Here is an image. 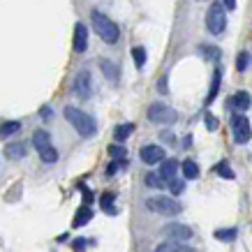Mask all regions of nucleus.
<instances>
[{
  "label": "nucleus",
  "instance_id": "obj_1",
  "mask_svg": "<svg viewBox=\"0 0 252 252\" xmlns=\"http://www.w3.org/2000/svg\"><path fill=\"white\" fill-rule=\"evenodd\" d=\"M63 114H65L67 123L79 132V134H81V137H93V134L97 132V123H95V118H93L91 114L81 111V109L65 107V109H63Z\"/></svg>",
  "mask_w": 252,
  "mask_h": 252
},
{
  "label": "nucleus",
  "instance_id": "obj_19",
  "mask_svg": "<svg viewBox=\"0 0 252 252\" xmlns=\"http://www.w3.org/2000/svg\"><path fill=\"white\" fill-rule=\"evenodd\" d=\"M116 197L111 194V192H104L102 197H99V206H102V211L107 215H116Z\"/></svg>",
  "mask_w": 252,
  "mask_h": 252
},
{
  "label": "nucleus",
  "instance_id": "obj_3",
  "mask_svg": "<svg viewBox=\"0 0 252 252\" xmlns=\"http://www.w3.org/2000/svg\"><path fill=\"white\" fill-rule=\"evenodd\" d=\"M32 146L37 148L39 158H42L46 164H54V162H58V151L54 148L51 137H49V132H46V130H37L35 134H32Z\"/></svg>",
  "mask_w": 252,
  "mask_h": 252
},
{
  "label": "nucleus",
  "instance_id": "obj_24",
  "mask_svg": "<svg viewBox=\"0 0 252 252\" xmlns=\"http://www.w3.org/2000/svg\"><path fill=\"white\" fill-rule=\"evenodd\" d=\"M215 174L218 176H222V178H236V174H234V169L229 167V162H218L215 164Z\"/></svg>",
  "mask_w": 252,
  "mask_h": 252
},
{
  "label": "nucleus",
  "instance_id": "obj_11",
  "mask_svg": "<svg viewBox=\"0 0 252 252\" xmlns=\"http://www.w3.org/2000/svg\"><path fill=\"white\" fill-rule=\"evenodd\" d=\"M250 104H252V97L245 91H238L236 95H231V97L227 99V107L234 109L236 114H241V111H245V109H250Z\"/></svg>",
  "mask_w": 252,
  "mask_h": 252
},
{
  "label": "nucleus",
  "instance_id": "obj_9",
  "mask_svg": "<svg viewBox=\"0 0 252 252\" xmlns=\"http://www.w3.org/2000/svg\"><path fill=\"white\" fill-rule=\"evenodd\" d=\"M162 234H164L169 241H181V243H185V241H190L192 238V229L188 227V224H181V222H171V224H167V227L162 229Z\"/></svg>",
  "mask_w": 252,
  "mask_h": 252
},
{
  "label": "nucleus",
  "instance_id": "obj_29",
  "mask_svg": "<svg viewBox=\"0 0 252 252\" xmlns=\"http://www.w3.org/2000/svg\"><path fill=\"white\" fill-rule=\"evenodd\" d=\"M248 65H250V56L245 54V51H241V54H238V61H236V69L238 72H245Z\"/></svg>",
  "mask_w": 252,
  "mask_h": 252
},
{
  "label": "nucleus",
  "instance_id": "obj_31",
  "mask_svg": "<svg viewBox=\"0 0 252 252\" xmlns=\"http://www.w3.org/2000/svg\"><path fill=\"white\" fill-rule=\"evenodd\" d=\"M204 123H206V127H208L211 132L218 130V118H215L213 114H206V116H204Z\"/></svg>",
  "mask_w": 252,
  "mask_h": 252
},
{
  "label": "nucleus",
  "instance_id": "obj_27",
  "mask_svg": "<svg viewBox=\"0 0 252 252\" xmlns=\"http://www.w3.org/2000/svg\"><path fill=\"white\" fill-rule=\"evenodd\" d=\"M201 51L208 61H220V49L218 46H201Z\"/></svg>",
  "mask_w": 252,
  "mask_h": 252
},
{
  "label": "nucleus",
  "instance_id": "obj_7",
  "mask_svg": "<svg viewBox=\"0 0 252 252\" xmlns=\"http://www.w3.org/2000/svg\"><path fill=\"white\" fill-rule=\"evenodd\" d=\"M231 132H234V141L236 144H248L252 137L250 121L243 114H234V118H231Z\"/></svg>",
  "mask_w": 252,
  "mask_h": 252
},
{
  "label": "nucleus",
  "instance_id": "obj_14",
  "mask_svg": "<svg viewBox=\"0 0 252 252\" xmlns=\"http://www.w3.org/2000/svg\"><path fill=\"white\" fill-rule=\"evenodd\" d=\"M99 69H102V74H104V79H107V81H111V84H116V81H118V67H116L111 61H107V58H99Z\"/></svg>",
  "mask_w": 252,
  "mask_h": 252
},
{
  "label": "nucleus",
  "instance_id": "obj_2",
  "mask_svg": "<svg viewBox=\"0 0 252 252\" xmlns=\"http://www.w3.org/2000/svg\"><path fill=\"white\" fill-rule=\"evenodd\" d=\"M91 19H93V28H95V32L102 37V42H107V44H116V42H118L121 31H118V26H116L107 14H102V12H97V9H93Z\"/></svg>",
  "mask_w": 252,
  "mask_h": 252
},
{
  "label": "nucleus",
  "instance_id": "obj_35",
  "mask_svg": "<svg viewBox=\"0 0 252 252\" xmlns=\"http://www.w3.org/2000/svg\"><path fill=\"white\" fill-rule=\"evenodd\" d=\"M222 5H224V9H234L236 7V0H222Z\"/></svg>",
  "mask_w": 252,
  "mask_h": 252
},
{
  "label": "nucleus",
  "instance_id": "obj_13",
  "mask_svg": "<svg viewBox=\"0 0 252 252\" xmlns=\"http://www.w3.org/2000/svg\"><path fill=\"white\" fill-rule=\"evenodd\" d=\"M26 153H28V148H26L23 141H14V144L5 146V155H7L9 160H23Z\"/></svg>",
  "mask_w": 252,
  "mask_h": 252
},
{
  "label": "nucleus",
  "instance_id": "obj_10",
  "mask_svg": "<svg viewBox=\"0 0 252 252\" xmlns=\"http://www.w3.org/2000/svg\"><path fill=\"white\" fill-rule=\"evenodd\" d=\"M139 155H141V160L146 162V164H158V162H164V148L162 146H144L141 151H139Z\"/></svg>",
  "mask_w": 252,
  "mask_h": 252
},
{
  "label": "nucleus",
  "instance_id": "obj_28",
  "mask_svg": "<svg viewBox=\"0 0 252 252\" xmlns=\"http://www.w3.org/2000/svg\"><path fill=\"white\" fill-rule=\"evenodd\" d=\"M109 155L114 158V160H125V148L123 146H109Z\"/></svg>",
  "mask_w": 252,
  "mask_h": 252
},
{
  "label": "nucleus",
  "instance_id": "obj_20",
  "mask_svg": "<svg viewBox=\"0 0 252 252\" xmlns=\"http://www.w3.org/2000/svg\"><path fill=\"white\" fill-rule=\"evenodd\" d=\"M19 130H21V123L19 121H7V123L0 125V137L7 139V137H12V134H16Z\"/></svg>",
  "mask_w": 252,
  "mask_h": 252
},
{
  "label": "nucleus",
  "instance_id": "obj_4",
  "mask_svg": "<svg viewBox=\"0 0 252 252\" xmlns=\"http://www.w3.org/2000/svg\"><path fill=\"white\" fill-rule=\"evenodd\" d=\"M206 28L211 31V35H222L227 28V12L222 2H213L206 12Z\"/></svg>",
  "mask_w": 252,
  "mask_h": 252
},
{
  "label": "nucleus",
  "instance_id": "obj_30",
  "mask_svg": "<svg viewBox=\"0 0 252 252\" xmlns=\"http://www.w3.org/2000/svg\"><path fill=\"white\" fill-rule=\"evenodd\" d=\"M169 190H171V194H181V192L185 190V183L178 181V178H174V181H169Z\"/></svg>",
  "mask_w": 252,
  "mask_h": 252
},
{
  "label": "nucleus",
  "instance_id": "obj_34",
  "mask_svg": "<svg viewBox=\"0 0 252 252\" xmlns=\"http://www.w3.org/2000/svg\"><path fill=\"white\" fill-rule=\"evenodd\" d=\"M84 245H86V241H84V238H79V241H74V250L84 252Z\"/></svg>",
  "mask_w": 252,
  "mask_h": 252
},
{
  "label": "nucleus",
  "instance_id": "obj_21",
  "mask_svg": "<svg viewBox=\"0 0 252 252\" xmlns=\"http://www.w3.org/2000/svg\"><path fill=\"white\" fill-rule=\"evenodd\" d=\"M181 169H183V176L188 178V181H194V178H199V167H197V162L185 160L183 164H181Z\"/></svg>",
  "mask_w": 252,
  "mask_h": 252
},
{
  "label": "nucleus",
  "instance_id": "obj_23",
  "mask_svg": "<svg viewBox=\"0 0 252 252\" xmlns=\"http://www.w3.org/2000/svg\"><path fill=\"white\" fill-rule=\"evenodd\" d=\"M146 185H148V188H155V190H162V188L167 185V181H164L160 174H153V171H151V174L146 176Z\"/></svg>",
  "mask_w": 252,
  "mask_h": 252
},
{
  "label": "nucleus",
  "instance_id": "obj_26",
  "mask_svg": "<svg viewBox=\"0 0 252 252\" xmlns=\"http://www.w3.org/2000/svg\"><path fill=\"white\" fill-rule=\"evenodd\" d=\"M132 58H134V65H137L139 69L146 65V49L144 46H134L132 49Z\"/></svg>",
  "mask_w": 252,
  "mask_h": 252
},
{
  "label": "nucleus",
  "instance_id": "obj_33",
  "mask_svg": "<svg viewBox=\"0 0 252 252\" xmlns=\"http://www.w3.org/2000/svg\"><path fill=\"white\" fill-rule=\"evenodd\" d=\"M81 192H84V201H86V206L93 201V194H91V190L86 188V185H81Z\"/></svg>",
  "mask_w": 252,
  "mask_h": 252
},
{
  "label": "nucleus",
  "instance_id": "obj_22",
  "mask_svg": "<svg viewBox=\"0 0 252 252\" xmlns=\"http://www.w3.org/2000/svg\"><path fill=\"white\" fill-rule=\"evenodd\" d=\"M132 132H134V125L132 123H123V125H118L114 130V137H116V141H125Z\"/></svg>",
  "mask_w": 252,
  "mask_h": 252
},
{
  "label": "nucleus",
  "instance_id": "obj_15",
  "mask_svg": "<svg viewBox=\"0 0 252 252\" xmlns=\"http://www.w3.org/2000/svg\"><path fill=\"white\" fill-rule=\"evenodd\" d=\"M155 252H192V248L181 243V241H164L155 248Z\"/></svg>",
  "mask_w": 252,
  "mask_h": 252
},
{
  "label": "nucleus",
  "instance_id": "obj_6",
  "mask_svg": "<svg viewBox=\"0 0 252 252\" xmlns=\"http://www.w3.org/2000/svg\"><path fill=\"white\" fill-rule=\"evenodd\" d=\"M146 116H148L151 123H158V125H171V123H176V118H178V114H176L174 109L167 107V104H162V102L151 104Z\"/></svg>",
  "mask_w": 252,
  "mask_h": 252
},
{
  "label": "nucleus",
  "instance_id": "obj_25",
  "mask_svg": "<svg viewBox=\"0 0 252 252\" xmlns=\"http://www.w3.org/2000/svg\"><path fill=\"white\" fill-rule=\"evenodd\" d=\"M236 236H238V231L234 229V227H229V229H218V231H215V238H218V241H224V243L234 241Z\"/></svg>",
  "mask_w": 252,
  "mask_h": 252
},
{
  "label": "nucleus",
  "instance_id": "obj_32",
  "mask_svg": "<svg viewBox=\"0 0 252 252\" xmlns=\"http://www.w3.org/2000/svg\"><path fill=\"white\" fill-rule=\"evenodd\" d=\"M123 164H125V160H114V162H111V164H109V169H107V174H109V176H114V174H116V171H118V169H121V167H123Z\"/></svg>",
  "mask_w": 252,
  "mask_h": 252
},
{
  "label": "nucleus",
  "instance_id": "obj_12",
  "mask_svg": "<svg viewBox=\"0 0 252 252\" xmlns=\"http://www.w3.org/2000/svg\"><path fill=\"white\" fill-rule=\"evenodd\" d=\"M86 49H88V31H86L84 23H77L74 26V51L84 54Z\"/></svg>",
  "mask_w": 252,
  "mask_h": 252
},
{
  "label": "nucleus",
  "instance_id": "obj_5",
  "mask_svg": "<svg viewBox=\"0 0 252 252\" xmlns=\"http://www.w3.org/2000/svg\"><path fill=\"white\" fill-rule=\"evenodd\" d=\"M146 208H148V211H153V213H160V215H178L181 211H183V206H181L176 199L162 197V194L146 199Z\"/></svg>",
  "mask_w": 252,
  "mask_h": 252
},
{
  "label": "nucleus",
  "instance_id": "obj_8",
  "mask_svg": "<svg viewBox=\"0 0 252 252\" xmlns=\"http://www.w3.org/2000/svg\"><path fill=\"white\" fill-rule=\"evenodd\" d=\"M72 91L77 95L79 99H88L93 95V77L88 69H81L77 72V77H74V84H72Z\"/></svg>",
  "mask_w": 252,
  "mask_h": 252
},
{
  "label": "nucleus",
  "instance_id": "obj_16",
  "mask_svg": "<svg viewBox=\"0 0 252 252\" xmlns=\"http://www.w3.org/2000/svg\"><path fill=\"white\" fill-rule=\"evenodd\" d=\"M220 81H222V69L215 67L213 79H211V88H208V95H206V104H211V102L218 97V93H220Z\"/></svg>",
  "mask_w": 252,
  "mask_h": 252
},
{
  "label": "nucleus",
  "instance_id": "obj_17",
  "mask_svg": "<svg viewBox=\"0 0 252 252\" xmlns=\"http://www.w3.org/2000/svg\"><path fill=\"white\" fill-rule=\"evenodd\" d=\"M176 171H178V162H176V160H164V162H162L160 176L164 178V181H167V183L176 178Z\"/></svg>",
  "mask_w": 252,
  "mask_h": 252
},
{
  "label": "nucleus",
  "instance_id": "obj_18",
  "mask_svg": "<svg viewBox=\"0 0 252 252\" xmlns=\"http://www.w3.org/2000/svg\"><path fill=\"white\" fill-rule=\"evenodd\" d=\"M93 220V211H91V206H81L77 211V215H74V222H72V224H74V227H84V224H88V222Z\"/></svg>",
  "mask_w": 252,
  "mask_h": 252
}]
</instances>
